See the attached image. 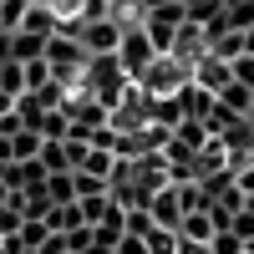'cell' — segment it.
Segmentation results:
<instances>
[{
    "label": "cell",
    "instance_id": "d6986e66",
    "mask_svg": "<svg viewBox=\"0 0 254 254\" xmlns=\"http://www.w3.org/2000/svg\"><path fill=\"white\" fill-rule=\"evenodd\" d=\"M208 254H244V239L234 234V229H219V234L208 239Z\"/></svg>",
    "mask_w": 254,
    "mask_h": 254
},
{
    "label": "cell",
    "instance_id": "2e32d148",
    "mask_svg": "<svg viewBox=\"0 0 254 254\" xmlns=\"http://www.w3.org/2000/svg\"><path fill=\"white\" fill-rule=\"evenodd\" d=\"M41 158V137L31 132V127H26V132H15L10 137V163H36Z\"/></svg>",
    "mask_w": 254,
    "mask_h": 254
},
{
    "label": "cell",
    "instance_id": "44dd1931",
    "mask_svg": "<svg viewBox=\"0 0 254 254\" xmlns=\"http://www.w3.org/2000/svg\"><path fill=\"white\" fill-rule=\"evenodd\" d=\"M234 188H239V193H244V203H249V198H254V158H249V163H239V168H234Z\"/></svg>",
    "mask_w": 254,
    "mask_h": 254
},
{
    "label": "cell",
    "instance_id": "d4e9b609",
    "mask_svg": "<svg viewBox=\"0 0 254 254\" xmlns=\"http://www.w3.org/2000/svg\"><path fill=\"white\" fill-rule=\"evenodd\" d=\"M15 132H26V127H20L15 112H5V117H0V137H15Z\"/></svg>",
    "mask_w": 254,
    "mask_h": 254
},
{
    "label": "cell",
    "instance_id": "1f68e13d",
    "mask_svg": "<svg viewBox=\"0 0 254 254\" xmlns=\"http://www.w3.org/2000/svg\"><path fill=\"white\" fill-rule=\"evenodd\" d=\"M244 122H254V97H249V112H244Z\"/></svg>",
    "mask_w": 254,
    "mask_h": 254
},
{
    "label": "cell",
    "instance_id": "4fadbf2b",
    "mask_svg": "<svg viewBox=\"0 0 254 254\" xmlns=\"http://www.w3.org/2000/svg\"><path fill=\"white\" fill-rule=\"evenodd\" d=\"M15 239H20V249H26V254H41V249L51 244V229L41 224V219H26V224H20V234H15Z\"/></svg>",
    "mask_w": 254,
    "mask_h": 254
},
{
    "label": "cell",
    "instance_id": "9c48e42d",
    "mask_svg": "<svg viewBox=\"0 0 254 254\" xmlns=\"http://www.w3.org/2000/svg\"><path fill=\"white\" fill-rule=\"evenodd\" d=\"M178 107H183L188 122H203L208 112H214V92H203V87H193V81H188V87H178Z\"/></svg>",
    "mask_w": 254,
    "mask_h": 254
},
{
    "label": "cell",
    "instance_id": "5bb4252c",
    "mask_svg": "<svg viewBox=\"0 0 254 254\" xmlns=\"http://www.w3.org/2000/svg\"><path fill=\"white\" fill-rule=\"evenodd\" d=\"M0 92H5L10 102L26 97V66H20V61H0Z\"/></svg>",
    "mask_w": 254,
    "mask_h": 254
},
{
    "label": "cell",
    "instance_id": "52a82bcc",
    "mask_svg": "<svg viewBox=\"0 0 254 254\" xmlns=\"http://www.w3.org/2000/svg\"><path fill=\"white\" fill-rule=\"evenodd\" d=\"M229 81H234V71H229V61H219V56H203L198 66H193V87H203V92H224Z\"/></svg>",
    "mask_w": 254,
    "mask_h": 254
},
{
    "label": "cell",
    "instance_id": "83f0119b",
    "mask_svg": "<svg viewBox=\"0 0 254 254\" xmlns=\"http://www.w3.org/2000/svg\"><path fill=\"white\" fill-rule=\"evenodd\" d=\"M163 5H173V0H137V15H147V10H163Z\"/></svg>",
    "mask_w": 254,
    "mask_h": 254
},
{
    "label": "cell",
    "instance_id": "e0dca14e",
    "mask_svg": "<svg viewBox=\"0 0 254 254\" xmlns=\"http://www.w3.org/2000/svg\"><path fill=\"white\" fill-rule=\"evenodd\" d=\"M249 97H254L249 87H239V81H229V87L219 92V107H229L234 117H244V112H249Z\"/></svg>",
    "mask_w": 254,
    "mask_h": 254
},
{
    "label": "cell",
    "instance_id": "ba28073f",
    "mask_svg": "<svg viewBox=\"0 0 254 254\" xmlns=\"http://www.w3.org/2000/svg\"><path fill=\"white\" fill-rule=\"evenodd\" d=\"M56 10L46 5V0H31V10H26V20H20V31H26V36H41V41H51L56 36Z\"/></svg>",
    "mask_w": 254,
    "mask_h": 254
},
{
    "label": "cell",
    "instance_id": "4316f807",
    "mask_svg": "<svg viewBox=\"0 0 254 254\" xmlns=\"http://www.w3.org/2000/svg\"><path fill=\"white\" fill-rule=\"evenodd\" d=\"M178 254H208V244H198V239H183V234H178Z\"/></svg>",
    "mask_w": 254,
    "mask_h": 254
},
{
    "label": "cell",
    "instance_id": "603a6c76",
    "mask_svg": "<svg viewBox=\"0 0 254 254\" xmlns=\"http://www.w3.org/2000/svg\"><path fill=\"white\" fill-rule=\"evenodd\" d=\"M229 71H234V81H239V87H249V92H254V56L229 61Z\"/></svg>",
    "mask_w": 254,
    "mask_h": 254
},
{
    "label": "cell",
    "instance_id": "f546056e",
    "mask_svg": "<svg viewBox=\"0 0 254 254\" xmlns=\"http://www.w3.org/2000/svg\"><path fill=\"white\" fill-rule=\"evenodd\" d=\"M244 56H254V26L244 31Z\"/></svg>",
    "mask_w": 254,
    "mask_h": 254
},
{
    "label": "cell",
    "instance_id": "7402d4cb",
    "mask_svg": "<svg viewBox=\"0 0 254 254\" xmlns=\"http://www.w3.org/2000/svg\"><path fill=\"white\" fill-rule=\"evenodd\" d=\"M229 26H234V31H249V26H254V0H244V5H229Z\"/></svg>",
    "mask_w": 254,
    "mask_h": 254
},
{
    "label": "cell",
    "instance_id": "4dcf8cb0",
    "mask_svg": "<svg viewBox=\"0 0 254 254\" xmlns=\"http://www.w3.org/2000/svg\"><path fill=\"white\" fill-rule=\"evenodd\" d=\"M81 254H112V249H102V244H87V249H81Z\"/></svg>",
    "mask_w": 254,
    "mask_h": 254
},
{
    "label": "cell",
    "instance_id": "7a4b0ae2",
    "mask_svg": "<svg viewBox=\"0 0 254 254\" xmlns=\"http://www.w3.org/2000/svg\"><path fill=\"white\" fill-rule=\"evenodd\" d=\"M188 81H193V71H188V66H178L173 56H158L153 66L132 81V87H137L142 97H178V87H188Z\"/></svg>",
    "mask_w": 254,
    "mask_h": 254
},
{
    "label": "cell",
    "instance_id": "cb8c5ba5",
    "mask_svg": "<svg viewBox=\"0 0 254 254\" xmlns=\"http://www.w3.org/2000/svg\"><path fill=\"white\" fill-rule=\"evenodd\" d=\"M112 254H147V244H142V239H137V234H122V239H117V249H112Z\"/></svg>",
    "mask_w": 254,
    "mask_h": 254
},
{
    "label": "cell",
    "instance_id": "ac0fdd59",
    "mask_svg": "<svg viewBox=\"0 0 254 254\" xmlns=\"http://www.w3.org/2000/svg\"><path fill=\"white\" fill-rule=\"evenodd\" d=\"M208 56H219V61H239V56H244V31H229V36H219L214 46H208Z\"/></svg>",
    "mask_w": 254,
    "mask_h": 254
},
{
    "label": "cell",
    "instance_id": "484cf974",
    "mask_svg": "<svg viewBox=\"0 0 254 254\" xmlns=\"http://www.w3.org/2000/svg\"><path fill=\"white\" fill-rule=\"evenodd\" d=\"M56 15H81V0H46Z\"/></svg>",
    "mask_w": 254,
    "mask_h": 254
},
{
    "label": "cell",
    "instance_id": "8fae6325",
    "mask_svg": "<svg viewBox=\"0 0 254 254\" xmlns=\"http://www.w3.org/2000/svg\"><path fill=\"white\" fill-rule=\"evenodd\" d=\"M41 56H46V41H41V36L10 31V61H20V66H26V61H41Z\"/></svg>",
    "mask_w": 254,
    "mask_h": 254
},
{
    "label": "cell",
    "instance_id": "7c38bea8",
    "mask_svg": "<svg viewBox=\"0 0 254 254\" xmlns=\"http://www.w3.org/2000/svg\"><path fill=\"white\" fill-rule=\"evenodd\" d=\"M46 198H51V208L76 203V178H71V173H51V178H46Z\"/></svg>",
    "mask_w": 254,
    "mask_h": 254
},
{
    "label": "cell",
    "instance_id": "8992f818",
    "mask_svg": "<svg viewBox=\"0 0 254 254\" xmlns=\"http://www.w3.org/2000/svg\"><path fill=\"white\" fill-rule=\"evenodd\" d=\"M147 214H153V224H163V229H178L183 224V193L173 183H163L153 193V203H147Z\"/></svg>",
    "mask_w": 254,
    "mask_h": 254
},
{
    "label": "cell",
    "instance_id": "5b68a950",
    "mask_svg": "<svg viewBox=\"0 0 254 254\" xmlns=\"http://www.w3.org/2000/svg\"><path fill=\"white\" fill-rule=\"evenodd\" d=\"M122 20L117 15H107V20H81V51L87 56H117V46H122Z\"/></svg>",
    "mask_w": 254,
    "mask_h": 254
},
{
    "label": "cell",
    "instance_id": "6da1fadb",
    "mask_svg": "<svg viewBox=\"0 0 254 254\" xmlns=\"http://www.w3.org/2000/svg\"><path fill=\"white\" fill-rule=\"evenodd\" d=\"M127 71H122V61L117 56H87V71H81V81H76V92L81 97H92V102H102V107H117V102L127 97Z\"/></svg>",
    "mask_w": 254,
    "mask_h": 254
},
{
    "label": "cell",
    "instance_id": "3957f363",
    "mask_svg": "<svg viewBox=\"0 0 254 254\" xmlns=\"http://www.w3.org/2000/svg\"><path fill=\"white\" fill-rule=\"evenodd\" d=\"M183 20H188V10L173 0V5H163V10H147V15L137 20V26L147 31L153 51H158V56H168V51H173V36H178V26H183Z\"/></svg>",
    "mask_w": 254,
    "mask_h": 254
},
{
    "label": "cell",
    "instance_id": "30bf717a",
    "mask_svg": "<svg viewBox=\"0 0 254 254\" xmlns=\"http://www.w3.org/2000/svg\"><path fill=\"white\" fill-rule=\"evenodd\" d=\"M112 208H117V203H112V193H97V198H76V214H81V224H87V229H102Z\"/></svg>",
    "mask_w": 254,
    "mask_h": 254
},
{
    "label": "cell",
    "instance_id": "d6a6232c",
    "mask_svg": "<svg viewBox=\"0 0 254 254\" xmlns=\"http://www.w3.org/2000/svg\"><path fill=\"white\" fill-rule=\"evenodd\" d=\"M244 254H254V239H244Z\"/></svg>",
    "mask_w": 254,
    "mask_h": 254
},
{
    "label": "cell",
    "instance_id": "ffe728a7",
    "mask_svg": "<svg viewBox=\"0 0 254 254\" xmlns=\"http://www.w3.org/2000/svg\"><path fill=\"white\" fill-rule=\"evenodd\" d=\"M51 81V66H46V56L41 61H26V92H41Z\"/></svg>",
    "mask_w": 254,
    "mask_h": 254
},
{
    "label": "cell",
    "instance_id": "277c9868",
    "mask_svg": "<svg viewBox=\"0 0 254 254\" xmlns=\"http://www.w3.org/2000/svg\"><path fill=\"white\" fill-rule=\"evenodd\" d=\"M117 61H122L127 81H137V76H142L147 66H153V61H158V51H153V41H147V31H142V26H127V31H122Z\"/></svg>",
    "mask_w": 254,
    "mask_h": 254
},
{
    "label": "cell",
    "instance_id": "f1b7e54d",
    "mask_svg": "<svg viewBox=\"0 0 254 254\" xmlns=\"http://www.w3.org/2000/svg\"><path fill=\"white\" fill-rule=\"evenodd\" d=\"M178 5H183L188 15H193V10H208V5H214V0H178Z\"/></svg>",
    "mask_w": 254,
    "mask_h": 254
},
{
    "label": "cell",
    "instance_id": "9a60e30c",
    "mask_svg": "<svg viewBox=\"0 0 254 254\" xmlns=\"http://www.w3.org/2000/svg\"><path fill=\"white\" fill-rule=\"evenodd\" d=\"M142 244H147V254H178V229H163V224H153L142 234Z\"/></svg>",
    "mask_w": 254,
    "mask_h": 254
}]
</instances>
